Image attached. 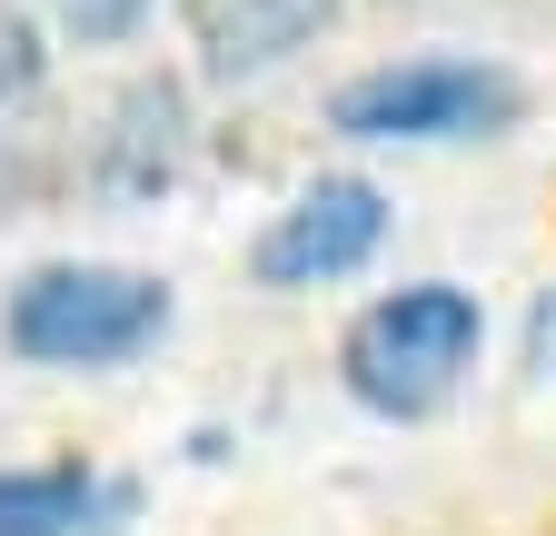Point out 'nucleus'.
I'll return each mask as SVG.
<instances>
[{
    "mask_svg": "<svg viewBox=\"0 0 556 536\" xmlns=\"http://www.w3.org/2000/svg\"><path fill=\"white\" fill-rule=\"evenodd\" d=\"M30 80H40V30L21 11H0V100H21Z\"/></svg>",
    "mask_w": 556,
    "mask_h": 536,
    "instance_id": "9",
    "label": "nucleus"
},
{
    "mask_svg": "<svg viewBox=\"0 0 556 536\" xmlns=\"http://www.w3.org/2000/svg\"><path fill=\"white\" fill-rule=\"evenodd\" d=\"M169 328V289L139 268H30L11 289V348L40 368H119Z\"/></svg>",
    "mask_w": 556,
    "mask_h": 536,
    "instance_id": "1",
    "label": "nucleus"
},
{
    "mask_svg": "<svg viewBox=\"0 0 556 536\" xmlns=\"http://www.w3.org/2000/svg\"><path fill=\"white\" fill-rule=\"evenodd\" d=\"M50 11H60V30H70V40H129L150 0H50Z\"/></svg>",
    "mask_w": 556,
    "mask_h": 536,
    "instance_id": "8",
    "label": "nucleus"
},
{
    "mask_svg": "<svg viewBox=\"0 0 556 536\" xmlns=\"http://www.w3.org/2000/svg\"><path fill=\"white\" fill-rule=\"evenodd\" d=\"M110 497L70 467H30V477H0V536H80Z\"/></svg>",
    "mask_w": 556,
    "mask_h": 536,
    "instance_id": "7",
    "label": "nucleus"
},
{
    "mask_svg": "<svg viewBox=\"0 0 556 536\" xmlns=\"http://www.w3.org/2000/svg\"><path fill=\"white\" fill-rule=\"evenodd\" d=\"M338 21V0H189V40L208 80H258Z\"/></svg>",
    "mask_w": 556,
    "mask_h": 536,
    "instance_id": "6",
    "label": "nucleus"
},
{
    "mask_svg": "<svg viewBox=\"0 0 556 536\" xmlns=\"http://www.w3.org/2000/svg\"><path fill=\"white\" fill-rule=\"evenodd\" d=\"M467 358H477V298L447 289V279L397 289V298H378L348 328V387H358V408H378V418H428L467 378Z\"/></svg>",
    "mask_w": 556,
    "mask_h": 536,
    "instance_id": "2",
    "label": "nucleus"
},
{
    "mask_svg": "<svg viewBox=\"0 0 556 536\" xmlns=\"http://www.w3.org/2000/svg\"><path fill=\"white\" fill-rule=\"evenodd\" d=\"M527 368L536 378H556V289L536 298V318H527Z\"/></svg>",
    "mask_w": 556,
    "mask_h": 536,
    "instance_id": "10",
    "label": "nucleus"
},
{
    "mask_svg": "<svg viewBox=\"0 0 556 536\" xmlns=\"http://www.w3.org/2000/svg\"><path fill=\"white\" fill-rule=\"evenodd\" d=\"M189 159V90L179 80H129L110 100V129H100V150H90V179L110 199H160Z\"/></svg>",
    "mask_w": 556,
    "mask_h": 536,
    "instance_id": "5",
    "label": "nucleus"
},
{
    "mask_svg": "<svg viewBox=\"0 0 556 536\" xmlns=\"http://www.w3.org/2000/svg\"><path fill=\"white\" fill-rule=\"evenodd\" d=\"M328 119L348 140H486L517 119V80L486 60H397V71L348 80Z\"/></svg>",
    "mask_w": 556,
    "mask_h": 536,
    "instance_id": "3",
    "label": "nucleus"
},
{
    "mask_svg": "<svg viewBox=\"0 0 556 536\" xmlns=\"http://www.w3.org/2000/svg\"><path fill=\"white\" fill-rule=\"evenodd\" d=\"M388 239V199L368 179H308L289 209L258 229V279L268 289H318V279H348L368 268Z\"/></svg>",
    "mask_w": 556,
    "mask_h": 536,
    "instance_id": "4",
    "label": "nucleus"
}]
</instances>
